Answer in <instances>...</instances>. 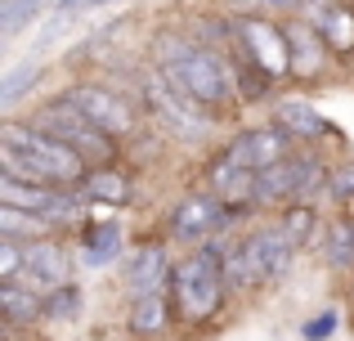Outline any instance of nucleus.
<instances>
[{"label":"nucleus","instance_id":"nucleus-1","mask_svg":"<svg viewBox=\"0 0 354 341\" xmlns=\"http://www.w3.org/2000/svg\"><path fill=\"white\" fill-rule=\"evenodd\" d=\"M157 68L202 108V113H225L229 104L238 99V77L229 68V59L211 45H202L198 36H180L166 32L157 41Z\"/></svg>","mask_w":354,"mask_h":341},{"label":"nucleus","instance_id":"nucleus-2","mask_svg":"<svg viewBox=\"0 0 354 341\" xmlns=\"http://www.w3.org/2000/svg\"><path fill=\"white\" fill-rule=\"evenodd\" d=\"M296 261V238L283 225L260 229L251 238L225 247V274L234 288H256V283H278Z\"/></svg>","mask_w":354,"mask_h":341},{"label":"nucleus","instance_id":"nucleus-3","mask_svg":"<svg viewBox=\"0 0 354 341\" xmlns=\"http://www.w3.org/2000/svg\"><path fill=\"white\" fill-rule=\"evenodd\" d=\"M175 288V306H180L184 319H211L225 301L229 274H225V247L202 243L198 252H189L171 274Z\"/></svg>","mask_w":354,"mask_h":341},{"label":"nucleus","instance_id":"nucleus-4","mask_svg":"<svg viewBox=\"0 0 354 341\" xmlns=\"http://www.w3.org/2000/svg\"><path fill=\"white\" fill-rule=\"evenodd\" d=\"M0 144L23 149L54 184H81V180H86V158H81L72 144L54 140V135H36V131H27V126H14V122H9L5 131H0Z\"/></svg>","mask_w":354,"mask_h":341},{"label":"nucleus","instance_id":"nucleus-5","mask_svg":"<svg viewBox=\"0 0 354 341\" xmlns=\"http://www.w3.org/2000/svg\"><path fill=\"white\" fill-rule=\"evenodd\" d=\"M144 104L153 108L157 117H162L166 126H171L175 135H184V140H202V135H207V126H211V113H202L198 104H193L189 95H184L180 86H175L171 77H166L162 68L157 72H148L144 77Z\"/></svg>","mask_w":354,"mask_h":341},{"label":"nucleus","instance_id":"nucleus-6","mask_svg":"<svg viewBox=\"0 0 354 341\" xmlns=\"http://www.w3.org/2000/svg\"><path fill=\"white\" fill-rule=\"evenodd\" d=\"M234 45L269 77H292V54H287V36L278 23L265 14H242L234 23Z\"/></svg>","mask_w":354,"mask_h":341},{"label":"nucleus","instance_id":"nucleus-7","mask_svg":"<svg viewBox=\"0 0 354 341\" xmlns=\"http://www.w3.org/2000/svg\"><path fill=\"white\" fill-rule=\"evenodd\" d=\"M36 122H41L45 131L54 135V140L72 144V149H77L81 158H108V153H113V135H104V131H99V126L90 122V117L81 113V108L72 104L68 95H63L59 104L41 108V113H36Z\"/></svg>","mask_w":354,"mask_h":341},{"label":"nucleus","instance_id":"nucleus-8","mask_svg":"<svg viewBox=\"0 0 354 341\" xmlns=\"http://www.w3.org/2000/svg\"><path fill=\"white\" fill-rule=\"evenodd\" d=\"M229 216H234V207H229L225 198H216V193H193V198L175 202L171 234L184 238V243H207V238H216L220 229L229 225Z\"/></svg>","mask_w":354,"mask_h":341},{"label":"nucleus","instance_id":"nucleus-9","mask_svg":"<svg viewBox=\"0 0 354 341\" xmlns=\"http://www.w3.org/2000/svg\"><path fill=\"white\" fill-rule=\"evenodd\" d=\"M323 175V162L319 158H287L278 167L260 171V184H256V202H296V198H310V189L319 184Z\"/></svg>","mask_w":354,"mask_h":341},{"label":"nucleus","instance_id":"nucleus-10","mask_svg":"<svg viewBox=\"0 0 354 341\" xmlns=\"http://www.w3.org/2000/svg\"><path fill=\"white\" fill-rule=\"evenodd\" d=\"M68 99H72V104H77L104 135H113V140H126V135H135V126H139L135 108H130L121 95H113V90H104V86H81V90H72Z\"/></svg>","mask_w":354,"mask_h":341},{"label":"nucleus","instance_id":"nucleus-11","mask_svg":"<svg viewBox=\"0 0 354 341\" xmlns=\"http://www.w3.org/2000/svg\"><path fill=\"white\" fill-rule=\"evenodd\" d=\"M225 153L247 171H269V167L292 158V135L283 126H260V131H242Z\"/></svg>","mask_w":354,"mask_h":341},{"label":"nucleus","instance_id":"nucleus-12","mask_svg":"<svg viewBox=\"0 0 354 341\" xmlns=\"http://www.w3.org/2000/svg\"><path fill=\"white\" fill-rule=\"evenodd\" d=\"M283 36H287V54H292V77H301V81L319 77L323 59H328V41H323L319 27L310 18H287Z\"/></svg>","mask_w":354,"mask_h":341},{"label":"nucleus","instance_id":"nucleus-13","mask_svg":"<svg viewBox=\"0 0 354 341\" xmlns=\"http://www.w3.org/2000/svg\"><path fill=\"white\" fill-rule=\"evenodd\" d=\"M296 9L310 14L332 54H354V9H346L341 0H301Z\"/></svg>","mask_w":354,"mask_h":341},{"label":"nucleus","instance_id":"nucleus-14","mask_svg":"<svg viewBox=\"0 0 354 341\" xmlns=\"http://www.w3.org/2000/svg\"><path fill=\"white\" fill-rule=\"evenodd\" d=\"M23 288H32V292H54V288H63L68 283V252L63 247H54V243H36V247H27V270H23Z\"/></svg>","mask_w":354,"mask_h":341},{"label":"nucleus","instance_id":"nucleus-15","mask_svg":"<svg viewBox=\"0 0 354 341\" xmlns=\"http://www.w3.org/2000/svg\"><path fill=\"white\" fill-rule=\"evenodd\" d=\"M274 117L292 140H323V135H332L328 117H323L314 104H305V99H283V104L274 108Z\"/></svg>","mask_w":354,"mask_h":341},{"label":"nucleus","instance_id":"nucleus-16","mask_svg":"<svg viewBox=\"0 0 354 341\" xmlns=\"http://www.w3.org/2000/svg\"><path fill=\"white\" fill-rule=\"evenodd\" d=\"M171 261H166L162 247H144V252L130 261V292L144 297V292H162V283L171 279Z\"/></svg>","mask_w":354,"mask_h":341},{"label":"nucleus","instance_id":"nucleus-17","mask_svg":"<svg viewBox=\"0 0 354 341\" xmlns=\"http://www.w3.org/2000/svg\"><path fill=\"white\" fill-rule=\"evenodd\" d=\"M0 310H5L9 324H32L45 315V297L23 283H0Z\"/></svg>","mask_w":354,"mask_h":341},{"label":"nucleus","instance_id":"nucleus-18","mask_svg":"<svg viewBox=\"0 0 354 341\" xmlns=\"http://www.w3.org/2000/svg\"><path fill=\"white\" fill-rule=\"evenodd\" d=\"M81 193H86L90 202H108V207H121V202L130 198V180L121 171H86V180H81Z\"/></svg>","mask_w":354,"mask_h":341},{"label":"nucleus","instance_id":"nucleus-19","mask_svg":"<svg viewBox=\"0 0 354 341\" xmlns=\"http://www.w3.org/2000/svg\"><path fill=\"white\" fill-rule=\"evenodd\" d=\"M45 229H50V220L45 216H36V211H23V207H5V202H0V234L5 238H18V243H23V238H45Z\"/></svg>","mask_w":354,"mask_h":341},{"label":"nucleus","instance_id":"nucleus-20","mask_svg":"<svg viewBox=\"0 0 354 341\" xmlns=\"http://www.w3.org/2000/svg\"><path fill=\"white\" fill-rule=\"evenodd\" d=\"M86 261L90 265H104V261H113V256L121 252V229L117 225H108V220H99V225H90L86 229Z\"/></svg>","mask_w":354,"mask_h":341},{"label":"nucleus","instance_id":"nucleus-21","mask_svg":"<svg viewBox=\"0 0 354 341\" xmlns=\"http://www.w3.org/2000/svg\"><path fill=\"white\" fill-rule=\"evenodd\" d=\"M135 333H162L166 328V297L162 292H144L135 297V315H130Z\"/></svg>","mask_w":354,"mask_h":341},{"label":"nucleus","instance_id":"nucleus-22","mask_svg":"<svg viewBox=\"0 0 354 341\" xmlns=\"http://www.w3.org/2000/svg\"><path fill=\"white\" fill-rule=\"evenodd\" d=\"M328 261L332 265H354V220H337L328 229Z\"/></svg>","mask_w":354,"mask_h":341},{"label":"nucleus","instance_id":"nucleus-23","mask_svg":"<svg viewBox=\"0 0 354 341\" xmlns=\"http://www.w3.org/2000/svg\"><path fill=\"white\" fill-rule=\"evenodd\" d=\"M27 270V247L18 238H0V283H18Z\"/></svg>","mask_w":354,"mask_h":341},{"label":"nucleus","instance_id":"nucleus-24","mask_svg":"<svg viewBox=\"0 0 354 341\" xmlns=\"http://www.w3.org/2000/svg\"><path fill=\"white\" fill-rule=\"evenodd\" d=\"M81 306V292L72 288V283H63V288L45 292V319H72Z\"/></svg>","mask_w":354,"mask_h":341},{"label":"nucleus","instance_id":"nucleus-25","mask_svg":"<svg viewBox=\"0 0 354 341\" xmlns=\"http://www.w3.org/2000/svg\"><path fill=\"white\" fill-rule=\"evenodd\" d=\"M36 77H41V68H36V63H27V68H14L5 81H0V104H18V95H23L27 86H36Z\"/></svg>","mask_w":354,"mask_h":341},{"label":"nucleus","instance_id":"nucleus-26","mask_svg":"<svg viewBox=\"0 0 354 341\" xmlns=\"http://www.w3.org/2000/svg\"><path fill=\"white\" fill-rule=\"evenodd\" d=\"M283 229L296 238V243H305V238H310V229H314V211L310 207H292L283 216Z\"/></svg>","mask_w":354,"mask_h":341},{"label":"nucleus","instance_id":"nucleus-27","mask_svg":"<svg viewBox=\"0 0 354 341\" xmlns=\"http://www.w3.org/2000/svg\"><path fill=\"white\" fill-rule=\"evenodd\" d=\"M332 193H337V202H346V207H354V162L341 171H332Z\"/></svg>","mask_w":354,"mask_h":341},{"label":"nucleus","instance_id":"nucleus-28","mask_svg":"<svg viewBox=\"0 0 354 341\" xmlns=\"http://www.w3.org/2000/svg\"><path fill=\"white\" fill-rule=\"evenodd\" d=\"M332 333V319H319V324H310V337H328Z\"/></svg>","mask_w":354,"mask_h":341}]
</instances>
